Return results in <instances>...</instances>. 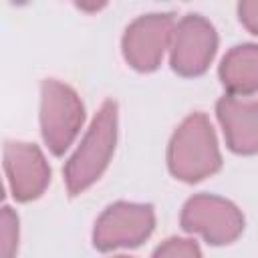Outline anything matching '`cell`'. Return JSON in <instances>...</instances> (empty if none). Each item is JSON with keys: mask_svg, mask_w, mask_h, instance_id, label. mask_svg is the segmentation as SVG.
<instances>
[{"mask_svg": "<svg viewBox=\"0 0 258 258\" xmlns=\"http://www.w3.org/2000/svg\"><path fill=\"white\" fill-rule=\"evenodd\" d=\"M181 228L220 246L234 242L242 234L244 218L232 202L220 196L200 194L185 202L181 210Z\"/></svg>", "mask_w": 258, "mask_h": 258, "instance_id": "4", "label": "cell"}, {"mask_svg": "<svg viewBox=\"0 0 258 258\" xmlns=\"http://www.w3.org/2000/svg\"><path fill=\"white\" fill-rule=\"evenodd\" d=\"M155 226L151 206L119 202L109 206L97 220L93 242L99 250H119L139 246Z\"/></svg>", "mask_w": 258, "mask_h": 258, "instance_id": "5", "label": "cell"}, {"mask_svg": "<svg viewBox=\"0 0 258 258\" xmlns=\"http://www.w3.org/2000/svg\"><path fill=\"white\" fill-rule=\"evenodd\" d=\"M222 85L232 95H252L258 91V44L234 46L220 64Z\"/></svg>", "mask_w": 258, "mask_h": 258, "instance_id": "10", "label": "cell"}, {"mask_svg": "<svg viewBox=\"0 0 258 258\" xmlns=\"http://www.w3.org/2000/svg\"><path fill=\"white\" fill-rule=\"evenodd\" d=\"M85 107L79 95L54 81L46 79L40 89V129L42 139L54 155H62L81 131Z\"/></svg>", "mask_w": 258, "mask_h": 258, "instance_id": "3", "label": "cell"}, {"mask_svg": "<svg viewBox=\"0 0 258 258\" xmlns=\"http://www.w3.org/2000/svg\"><path fill=\"white\" fill-rule=\"evenodd\" d=\"M4 171L10 191L18 202L38 198L50 181V167L40 149L22 141H8L4 145Z\"/></svg>", "mask_w": 258, "mask_h": 258, "instance_id": "8", "label": "cell"}, {"mask_svg": "<svg viewBox=\"0 0 258 258\" xmlns=\"http://www.w3.org/2000/svg\"><path fill=\"white\" fill-rule=\"evenodd\" d=\"M18 246V218L12 208L4 206L0 216V254L12 256Z\"/></svg>", "mask_w": 258, "mask_h": 258, "instance_id": "11", "label": "cell"}, {"mask_svg": "<svg viewBox=\"0 0 258 258\" xmlns=\"http://www.w3.org/2000/svg\"><path fill=\"white\" fill-rule=\"evenodd\" d=\"M202 250L196 244V240H187V238H169L165 240L161 246H157L155 256H200Z\"/></svg>", "mask_w": 258, "mask_h": 258, "instance_id": "12", "label": "cell"}, {"mask_svg": "<svg viewBox=\"0 0 258 258\" xmlns=\"http://www.w3.org/2000/svg\"><path fill=\"white\" fill-rule=\"evenodd\" d=\"M173 28L171 14H147L133 20L123 34L125 60L141 73L157 69L165 48L171 46Z\"/></svg>", "mask_w": 258, "mask_h": 258, "instance_id": "6", "label": "cell"}, {"mask_svg": "<svg viewBox=\"0 0 258 258\" xmlns=\"http://www.w3.org/2000/svg\"><path fill=\"white\" fill-rule=\"evenodd\" d=\"M75 4L85 12H99L107 4V0H75Z\"/></svg>", "mask_w": 258, "mask_h": 258, "instance_id": "14", "label": "cell"}, {"mask_svg": "<svg viewBox=\"0 0 258 258\" xmlns=\"http://www.w3.org/2000/svg\"><path fill=\"white\" fill-rule=\"evenodd\" d=\"M218 46L214 26L198 16L189 14L179 20L171 36V67L183 77L202 75L212 62Z\"/></svg>", "mask_w": 258, "mask_h": 258, "instance_id": "7", "label": "cell"}, {"mask_svg": "<svg viewBox=\"0 0 258 258\" xmlns=\"http://www.w3.org/2000/svg\"><path fill=\"white\" fill-rule=\"evenodd\" d=\"M216 113L232 151L244 155L258 151V99L222 97L216 105Z\"/></svg>", "mask_w": 258, "mask_h": 258, "instance_id": "9", "label": "cell"}, {"mask_svg": "<svg viewBox=\"0 0 258 258\" xmlns=\"http://www.w3.org/2000/svg\"><path fill=\"white\" fill-rule=\"evenodd\" d=\"M169 171L181 181H200L222 165L214 129L206 115H189L173 133L167 149Z\"/></svg>", "mask_w": 258, "mask_h": 258, "instance_id": "1", "label": "cell"}, {"mask_svg": "<svg viewBox=\"0 0 258 258\" xmlns=\"http://www.w3.org/2000/svg\"><path fill=\"white\" fill-rule=\"evenodd\" d=\"M117 143V105L113 101H105L99 113L95 115L89 131L85 133L81 145L75 155L69 159L64 167V181L71 196L85 191L93 185L115 151Z\"/></svg>", "mask_w": 258, "mask_h": 258, "instance_id": "2", "label": "cell"}, {"mask_svg": "<svg viewBox=\"0 0 258 258\" xmlns=\"http://www.w3.org/2000/svg\"><path fill=\"white\" fill-rule=\"evenodd\" d=\"M238 14H240V22L252 34H258V0H240Z\"/></svg>", "mask_w": 258, "mask_h": 258, "instance_id": "13", "label": "cell"}]
</instances>
